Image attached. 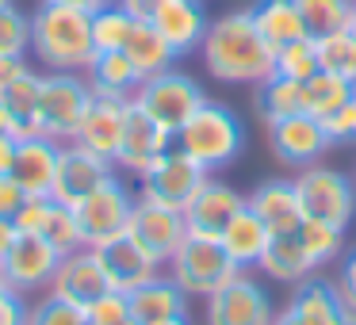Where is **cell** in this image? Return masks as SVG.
Masks as SVG:
<instances>
[{
    "label": "cell",
    "mask_w": 356,
    "mask_h": 325,
    "mask_svg": "<svg viewBox=\"0 0 356 325\" xmlns=\"http://www.w3.org/2000/svg\"><path fill=\"white\" fill-rule=\"evenodd\" d=\"M207 176L211 172L203 169L200 161H192L184 149H177V142H172L169 153H161L138 176V199L161 203V207H172V210H184Z\"/></svg>",
    "instance_id": "9c48e42d"
},
{
    "label": "cell",
    "mask_w": 356,
    "mask_h": 325,
    "mask_svg": "<svg viewBox=\"0 0 356 325\" xmlns=\"http://www.w3.org/2000/svg\"><path fill=\"white\" fill-rule=\"evenodd\" d=\"M348 100H353V85L333 77V73H325V69H318L310 81H302V108L314 119H330Z\"/></svg>",
    "instance_id": "1f68e13d"
},
{
    "label": "cell",
    "mask_w": 356,
    "mask_h": 325,
    "mask_svg": "<svg viewBox=\"0 0 356 325\" xmlns=\"http://www.w3.org/2000/svg\"><path fill=\"white\" fill-rule=\"evenodd\" d=\"M123 54L131 58V65L142 73V81L154 77V73H165L172 69V62H177V54H172V47L161 39V35L154 31V24H149L146 16H138V24H134L131 39H127Z\"/></svg>",
    "instance_id": "f546056e"
},
{
    "label": "cell",
    "mask_w": 356,
    "mask_h": 325,
    "mask_svg": "<svg viewBox=\"0 0 356 325\" xmlns=\"http://www.w3.org/2000/svg\"><path fill=\"white\" fill-rule=\"evenodd\" d=\"M27 325H88L85 322V310L73 306V302L58 299V294H42L27 306Z\"/></svg>",
    "instance_id": "ab89813d"
},
{
    "label": "cell",
    "mask_w": 356,
    "mask_h": 325,
    "mask_svg": "<svg viewBox=\"0 0 356 325\" xmlns=\"http://www.w3.org/2000/svg\"><path fill=\"white\" fill-rule=\"evenodd\" d=\"M318 42V65H322L325 73H333V77L348 81L353 85L356 81V35L348 31H333V35H322Z\"/></svg>",
    "instance_id": "d590c367"
},
{
    "label": "cell",
    "mask_w": 356,
    "mask_h": 325,
    "mask_svg": "<svg viewBox=\"0 0 356 325\" xmlns=\"http://www.w3.org/2000/svg\"><path fill=\"white\" fill-rule=\"evenodd\" d=\"M58 157H62V146L42 138V134L19 138L12 180H16L27 195H50L54 192V176H58Z\"/></svg>",
    "instance_id": "44dd1931"
},
{
    "label": "cell",
    "mask_w": 356,
    "mask_h": 325,
    "mask_svg": "<svg viewBox=\"0 0 356 325\" xmlns=\"http://www.w3.org/2000/svg\"><path fill=\"white\" fill-rule=\"evenodd\" d=\"M104 291H111L108 276H104L100 260H96L92 249H77V253L62 256V264H58L54 272V283H50V294H58V299L73 302V306L85 310L88 302H96Z\"/></svg>",
    "instance_id": "ffe728a7"
},
{
    "label": "cell",
    "mask_w": 356,
    "mask_h": 325,
    "mask_svg": "<svg viewBox=\"0 0 356 325\" xmlns=\"http://www.w3.org/2000/svg\"><path fill=\"white\" fill-rule=\"evenodd\" d=\"M245 203L272 233H295L302 226V207H299L295 180H284V176L264 180V184H257L245 195Z\"/></svg>",
    "instance_id": "7402d4cb"
},
{
    "label": "cell",
    "mask_w": 356,
    "mask_h": 325,
    "mask_svg": "<svg viewBox=\"0 0 356 325\" xmlns=\"http://www.w3.org/2000/svg\"><path fill=\"white\" fill-rule=\"evenodd\" d=\"M169 149H172V134L165 131L161 123H154V119L131 100L127 123H123V138H119V149H115V169L131 172V176H142V172H146L161 153H169Z\"/></svg>",
    "instance_id": "5bb4252c"
},
{
    "label": "cell",
    "mask_w": 356,
    "mask_h": 325,
    "mask_svg": "<svg viewBox=\"0 0 356 325\" xmlns=\"http://www.w3.org/2000/svg\"><path fill=\"white\" fill-rule=\"evenodd\" d=\"M39 81H42V73L27 69L24 77L12 81V85L0 92V103L8 111V123H12V134H16V138L39 134Z\"/></svg>",
    "instance_id": "f1b7e54d"
},
{
    "label": "cell",
    "mask_w": 356,
    "mask_h": 325,
    "mask_svg": "<svg viewBox=\"0 0 356 325\" xmlns=\"http://www.w3.org/2000/svg\"><path fill=\"white\" fill-rule=\"evenodd\" d=\"M31 54L47 73H88L96 58L92 12L42 0L31 12Z\"/></svg>",
    "instance_id": "7a4b0ae2"
},
{
    "label": "cell",
    "mask_w": 356,
    "mask_h": 325,
    "mask_svg": "<svg viewBox=\"0 0 356 325\" xmlns=\"http://www.w3.org/2000/svg\"><path fill=\"white\" fill-rule=\"evenodd\" d=\"M345 325H356V317H353V314H348V322H345Z\"/></svg>",
    "instance_id": "6f0895ef"
},
{
    "label": "cell",
    "mask_w": 356,
    "mask_h": 325,
    "mask_svg": "<svg viewBox=\"0 0 356 325\" xmlns=\"http://www.w3.org/2000/svg\"><path fill=\"white\" fill-rule=\"evenodd\" d=\"M249 16H253L261 39L272 50H284L299 39H310L307 24H302L299 8H295V0H257L253 8H249Z\"/></svg>",
    "instance_id": "4316f807"
},
{
    "label": "cell",
    "mask_w": 356,
    "mask_h": 325,
    "mask_svg": "<svg viewBox=\"0 0 356 325\" xmlns=\"http://www.w3.org/2000/svg\"><path fill=\"white\" fill-rule=\"evenodd\" d=\"M134 103L146 111L154 123H161L165 131L177 138V131L195 115V111L207 103V92L200 88V81L188 77L180 69H165V73H154L138 85L134 92Z\"/></svg>",
    "instance_id": "8992f818"
},
{
    "label": "cell",
    "mask_w": 356,
    "mask_h": 325,
    "mask_svg": "<svg viewBox=\"0 0 356 325\" xmlns=\"http://www.w3.org/2000/svg\"><path fill=\"white\" fill-rule=\"evenodd\" d=\"M127 299H131V317H138L142 325H154V322L172 317V314H188V294L169 272L146 279V283L134 287Z\"/></svg>",
    "instance_id": "cb8c5ba5"
},
{
    "label": "cell",
    "mask_w": 356,
    "mask_h": 325,
    "mask_svg": "<svg viewBox=\"0 0 356 325\" xmlns=\"http://www.w3.org/2000/svg\"><path fill=\"white\" fill-rule=\"evenodd\" d=\"M203 306V322L207 325H272L276 322V302H272L268 287L253 279L249 272H238L226 287L207 294Z\"/></svg>",
    "instance_id": "30bf717a"
},
{
    "label": "cell",
    "mask_w": 356,
    "mask_h": 325,
    "mask_svg": "<svg viewBox=\"0 0 356 325\" xmlns=\"http://www.w3.org/2000/svg\"><path fill=\"white\" fill-rule=\"evenodd\" d=\"M119 4H123L127 12H134V16H146V12H149V4H154V0H119Z\"/></svg>",
    "instance_id": "f907efd6"
},
{
    "label": "cell",
    "mask_w": 356,
    "mask_h": 325,
    "mask_svg": "<svg viewBox=\"0 0 356 325\" xmlns=\"http://www.w3.org/2000/svg\"><path fill=\"white\" fill-rule=\"evenodd\" d=\"M353 96H356V81H353Z\"/></svg>",
    "instance_id": "94428289"
},
{
    "label": "cell",
    "mask_w": 356,
    "mask_h": 325,
    "mask_svg": "<svg viewBox=\"0 0 356 325\" xmlns=\"http://www.w3.org/2000/svg\"><path fill=\"white\" fill-rule=\"evenodd\" d=\"M0 134H12V123H8V111H4V103H0Z\"/></svg>",
    "instance_id": "db71d44e"
},
{
    "label": "cell",
    "mask_w": 356,
    "mask_h": 325,
    "mask_svg": "<svg viewBox=\"0 0 356 325\" xmlns=\"http://www.w3.org/2000/svg\"><path fill=\"white\" fill-rule=\"evenodd\" d=\"M127 108H131V100H115V96H96L92 92V103H88L73 142L115 165V149H119V138H123Z\"/></svg>",
    "instance_id": "d6986e66"
},
{
    "label": "cell",
    "mask_w": 356,
    "mask_h": 325,
    "mask_svg": "<svg viewBox=\"0 0 356 325\" xmlns=\"http://www.w3.org/2000/svg\"><path fill=\"white\" fill-rule=\"evenodd\" d=\"M92 103L85 73H42L39 81V134L58 146L77 138V126Z\"/></svg>",
    "instance_id": "277c9868"
},
{
    "label": "cell",
    "mask_w": 356,
    "mask_h": 325,
    "mask_svg": "<svg viewBox=\"0 0 356 325\" xmlns=\"http://www.w3.org/2000/svg\"><path fill=\"white\" fill-rule=\"evenodd\" d=\"M92 253H96V260H100L104 276H108L111 291H123V294H131L134 287H142L146 279L161 276V268H165V264L154 260L131 233H119V238L104 241Z\"/></svg>",
    "instance_id": "e0dca14e"
},
{
    "label": "cell",
    "mask_w": 356,
    "mask_h": 325,
    "mask_svg": "<svg viewBox=\"0 0 356 325\" xmlns=\"http://www.w3.org/2000/svg\"><path fill=\"white\" fill-rule=\"evenodd\" d=\"M4 4H12V0H0V8H4Z\"/></svg>",
    "instance_id": "91938a15"
},
{
    "label": "cell",
    "mask_w": 356,
    "mask_h": 325,
    "mask_svg": "<svg viewBox=\"0 0 356 325\" xmlns=\"http://www.w3.org/2000/svg\"><path fill=\"white\" fill-rule=\"evenodd\" d=\"M325 123V134L333 138V146H341V142H356V96L348 103H341L337 111H333L330 119H322Z\"/></svg>",
    "instance_id": "b9f144b4"
},
{
    "label": "cell",
    "mask_w": 356,
    "mask_h": 325,
    "mask_svg": "<svg viewBox=\"0 0 356 325\" xmlns=\"http://www.w3.org/2000/svg\"><path fill=\"white\" fill-rule=\"evenodd\" d=\"M241 207H245V195L238 188H230L226 180L207 176L203 188L192 195V203L184 207L188 233H195V238H222V230L230 226V218Z\"/></svg>",
    "instance_id": "ac0fdd59"
},
{
    "label": "cell",
    "mask_w": 356,
    "mask_h": 325,
    "mask_svg": "<svg viewBox=\"0 0 356 325\" xmlns=\"http://www.w3.org/2000/svg\"><path fill=\"white\" fill-rule=\"evenodd\" d=\"M146 19L172 47L177 58L200 50L203 35H207V27H211V16H207V8H203V0H154Z\"/></svg>",
    "instance_id": "9a60e30c"
},
{
    "label": "cell",
    "mask_w": 356,
    "mask_h": 325,
    "mask_svg": "<svg viewBox=\"0 0 356 325\" xmlns=\"http://www.w3.org/2000/svg\"><path fill=\"white\" fill-rule=\"evenodd\" d=\"M85 77H88L96 96H115V100H134V92L142 85V73L131 65V58L123 50H104V54H96Z\"/></svg>",
    "instance_id": "83f0119b"
},
{
    "label": "cell",
    "mask_w": 356,
    "mask_h": 325,
    "mask_svg": "<svg viewBox=\"0 0 356 325\" xmlns=\"http://www.w3.org/2000/svg\"><path fill=\"white\" fill-rule=\"evenodd\" d=\"M123 325H142V322H138V317H127V322H123Z\"/></svg>",
    "instance_id": "9f6ffc18"
},
{
    "label": "cell",
    "mask_w": 356,
    "mask_h": 325,
    "mask_svg": "<svg viewBox=\"0 0 356 325\" xmlns=\"http://www.w3.org/2000/svg\"><path fill=\"white\" fill-rule=\"evenodd\" d=\"M257 111H261L264 123H276V119H287V115H299L302 108V85L299 81H287L280 73H272L268 81L257 85Z\"/></svg>",
    "instance_id": "4dcf8cb0"
},
{
    "label": "cell",
    "mask_w": 356,
    "mask_h": 325,
    "mask_svg": "<svg viewBox=\"0 0 356 325\" xmlns=\"http://www.w3.org/2000/svg\"><path fill=\"white\" fill-rule=\"evenodd\" d=\"M318 69H322V65H318V42L314 39H299V42H291V47L276 50V73L280 77L302 85V81H310Z\"/></svg>",
    "instance_id": "74e56055"
},
{
    "label": "cell",
    "mask_w": 356,
    "mask_h": 325,
    "mask_svg": "<svg viewBox=\"0 0 356 325\" xmlns=\"http://www.w3.org/2000/svg\"><path fill=\"white\" fill-rule=\"evenodd\" d=\"M257 268L272 279V283H287V287H299L302 279L314 276V264H310L307 249H302L299 233H272L268 249H264L261 264Z\"/></svg>",
    "instance_id": "d4e9b609"
},
{
    "label": "cell",
    "mask_w": 356,
    "mask_h": 325,
    "mask_svg": "<svg viewBox=\"0 0 356 325\" xmlns=\"http://www.w3.org/2000/svg\"><path fill=\"white\" fill-rule=\"evenodd\" d=\"M0 325H27V299L12 287L0 291Z\"/></svg>",
    "instance_id": "ee69618b"
},
{
    "label": "cell",
    "mask_w": 356,
    "mask_h": 325,
    "mask_svg": "<svg viewBox=\"0 0 356 325\" xmlns=\"http://www.w3.org/2000/svg\"><path fill=\"white\" fill-rule=\"evenodd\" d=\"M39 238H47L62 256H70V253H77V249H85V238H81V226H77V215H73V207H65V203H58V199H54V210H50V218H47V226H42Z\"/></svg>",
    "instance_id": "8d00e7d4"
},
{
    "label": "cell",
    "mask_w": 356,
    "mask_h": 325,
    "mask_svg": "<svg viewBox=\"0 0 356 325\" xmlns=\"http://www.w3.org/2000/svg\"><path fill=\"white\" fill-rule=\"evenodd\" d=\"M302 24H307L310 39H322V35L345 31L348 16H353V0H295Z\"/></svg>",
    "instance_id": "e575fe53"
},
{
    "label": "cell",
    "mask_w": 356,
    "mask_h": 325,
    "mask_svg": "<svg viewBox=\"0 0 356 325\" xmlns=\"http://www.w3.org/2000/svg\"><path fill=\"white\" fill-rule=\"evenodd\" d=\"M134 203H138V195L123 184V176H119V172H111V176L104 180V184L96 188L88 199H81L77 207H73L85 245L96 249V245H104V241L127 233V222H131Z\"/></svg>",
    "instance_id": "ba28073f"
},
{
    "label": "cell",
    "mask_w": 356,
    "mask_h": 325,
    "mask_svg": "<svg viewBox=\"0 0 356 325\" xmlns=\"http://www.w3.org/2000/svg\"><path fill=\"white\" fill-rule=\"evenodd\" d=\"M0 54H31V16L16 4L0 8Z\"/></svg>",
    "instance_id": "f35d334b"
},
{
    "label": "cell",
    "mask_w": 356,
    "mask_h": 325,
    "mask_svg": "<svg viewBox=\"0 0 356 325\" xmlns=\"http://www.w3.org/2000/svg\"><path fill=\"white\" fill-rule=\"evenodd\" d=\"M131 317V299L123 291H104L96 302L85 306V322L88 325H123Z\"/></svg>",
    "instance_id": "60d3db41"
},
{
    "label": "cell",
    "mask_w": 356,
    "mask_h": 325,
    "mask_svg": "<svg viewBox=\"0 0 356 325\" xmlns=\"http://www.w3.org/2000/svg\"><path fill=\"white\" fill-rule=\"evenodd\" d=\"M172 142H177V149H184L192 161H200L207 172H218V169L238 161V153L245 149V126H241L238 111H230L226 103L207 100L184 126H180Z\"/></svg>",
    "instance_id": "3957f363"
},
{
    "label": "cell",
    "mask_w": 356,
    "mask_h": 325,
    "mask_svg": "<svg viewBox=\"0 0 356 325\" xmlns=\"http://www.w3.org/2000/svg\"><path fill=\"white\" fill-rule=\"evenodd\" d=\"M16 238H19L16 222H12V218H0V260L8 256V249L16 245Z\"/></svg>",
    "instance_id": "c3c4849f"
},
{
    "label": "cell",
    "mask_w": 356,
    "mask_h": 325,
    "mask_svg": "<svg viewBox=\"0 0 356 325\" xmlns=\"http://www.w3.org/2000/svg\"><path fill=\"white\" fill-rule=\"evenodd\" d=\"M291 180L299 192L302 218H318V222L348 230V222L356 218V184L345 172L325 169V165H307Z\"/></svg>",
    "instance_id": "52a82bcc"
},
{
    "label": "cell",
    "mask_w": 356,
    "mask_h": 325,
    "mask_svg": "<svg viewBox=\"0 0 356 325\" xmlns=\"http://www.w3.org/2000/svg\"><path fill=\"white\" fill-rule=\"evenodd\" d=\"M154 325H192V317H188V314H172V317H161V322H154Z\"/></svg>",
    "instance_id": "f5cc1de1"
},
{
    "label": "cell",
    "mask_w": 356,
    "mask_h": 325,
    "mask_svg": "<svg viewBox=\"0 0 356 325\" xmlns=\"http://www.w3.org/2000/svg\"><path fill=\"white\" fill-rule=\"evenodd\" d=\"M200 54L203 69L222 85H261L276 73V50L261 39L249 8L211 19Z\"/></svg>",
    "instance_id": "6da1fadb"
},
{
    "label": "cell",
    "mask_w": 356,
    "mask_h": 325,
    "mask_svg": "<svg viewBox=\"0 0 356 325\" xmlns=\"http://www.w3.org/2000/svg\"><path fill=\"white\" fill-rule=\"evenodd\" d=\"M115 172V165L96 157L92 149L77 146V142H65L62 146V157H58V176H54V199L65 203V207H77L81 199L96 192L104 180Z\"/></svg>",
    "instance_id": "2e32d148"
},
{
    "label": "cell",
    "mask_w": 356,
    "mask_h": 325,
    "mask_svg": "<svg viewBox=\"0 0 356 325\" xmlns=\"http://www.w3.org/2000/svg\"><path fill=\"white\" fill-rule=\"evenodd\" d=\"M272 325H307V322H299V317L284 306V310H276V322H272Z\"/></svg>",
    "instance_id": "816d5d0a"
},
{
    "label": "cell",
    "mask_w": 356,
    "mask_h": 325,
    "mask_svg": "<svg viewBox=\"0 0 356 325\" xmlns=\"http://www.w3.org/2000/svg\"><path fill=\"white\" fill-rule=\"evenodd\" d=\"M127 233L146 249L154 260L169 264V256L184 245L188 238V222H184V210H172L161 207V203H149L138 199L131 210V222H127Z\"/></svg>",
    "instance_id": "4fadbf2b"
},
{
    "label": "cell",
    "mask_w": 356,
    "mask_h": 325,
    "mask_svg": "<svg viewBox=\"0 0 356 325\" xmlns=\"http://www.w3.org/2000/svg\"><path fill=\"white\" fill-rule=\"evenodd\" d=\"M134 24H138V16L134 12H127L119 0H111V4H104L100 12H92V42H96V54H104V50H123L127 39H131Z\"/></svg>",
    "instance_id": "d6a6232c"
},
{
    "label": "cell",
    "mask_w": 356,
    "mask_h": 325,
    "mask_svg": "<svg viewBox=\"0 0 356 325\" xmlns=\"http://www.w3.org/2000/svg\"><path fill=\"white\" fill-rule=\"evenodd\" d=\"M287 310L307 325H345L348 322V310H345V302H341L337 283H333V279H322L318 272L295 287V294L287 299Z\"/></svg>",
    "instance_id": "603a6c76"
},
{
    "label": "cell",
    "mask_w": 356,
    "mask_h": 325,
    "mask_svg": "<svg viewBox=\"0 0 356 325\" xmlns=\"http://www.w3.org/2000/svg\"><path fill=\"white\" fill-rule=\"evenodd\" d=\"M268 146L276 153L280 165H291V169H307V165H318L322 153L333 146V138L325 134V123L307 111L299 115H287L268 123Z\"/></svg>",
    "instance_id": "7c38bea8"
},
{
    "label": "cell",
    "mask_w": 356,
    "mask_h": 325,
    "mask_svg": "<svg viewBox=\"0 0 356 325\" xmlns=\"http://www.w3.org/2000/svg\"><path fill=\"white\" fill-rule=\"evenodd\" d=\"M218 241H222V249L230 253V260L238 264L241 272H249V268L261 264L264 249H268V241H272V230L249 210V203H245V207L230 218V226L222 230Z\"/></svg>",
    "instance_id": "484cf974"
},
{
    "label": "cell",
    "mask_w": 356,
    "mask_h": 325,
    "mask_svg": "<svg viewBox=\"0 0 356 325\" xmlns=\"http://www.w3.org/2000/svg\"><path fill=\"white\" fill-rule=\"evenodd\" d=\"M24 199H27V192L12 180V172H0V218H16Z\"/></svg>",
    "instance_id": "f6af8a7d"
},
{
    "label": "cell",
    "mask_w": 356,
    "mask_h": 325,
    "mask_svg": "<svg viewBox=\"0 0 356 325\" xmlns=\"http://www.w3.org/2000/svg\"><path fill=\"white\" fill-rule=\"evenodd\" d=\"M54 4H70V8H81V12H100L111 0H54Z\"/></svg>",
    "instance_id": "681fc988"
},
{
    "label": "cell",
    "mask_w": 356,
    "mask_h": 325,
    "mask_svg": "<svg viewBox=\"0 0 356 325\" xmlns=\"http://www.w3.org/2000/svg\"><path fill=\"white\" fill-rule=\"evenodd\" d=\"M295 233H299V241H302V249H307L314 268H325L337 256H345V230L341 226L318 222V218H302V226Z\"/></svg>",
    "instance_id": "836d02e7"
},
{
    "label": "cell",
    "mask_w": 356,
    "mask_h": 325,
    "mask_svg": "<svg viewBox=\"0 0 356 325\" xmlns=\"http://www.w3.org/2000/svg\"><path fill=\"white\" fill-rule=\"evenodd\" d=\"M62 264V253L39 233H19L8 256L0 260V276L16 294H42L54 283V272Z\"/></svg>",
    "instance_id": "8fae6325"
},
{
    "label": "cell",
    "mask_w": 356,
    "mask_h": 325,
    "mask_svg": "<svg viewBox=\"0 0 356 325\" xmlns=\"http://www.w3.org/2000/svg\"><path fill=\"white\" fill-rule=\"evenodd\" d=\"M4 287H8V283H4V276H0V291H4Z\"/></svg>",
    "instance_id": "680465c9"
},
{
    "label": "cell",
    "mask_w": 356,
    "mask_h": 325,
    "mask_svg": "<svg viewBox=\"0 0 356 325\" xmlns=\"http://www.w3.org/2000/svg\"><path fill=\"white\" fill-rule=\"evenodd\" d=\"M348 31L356 35V0H353V16H348Z\"/></svg>",
    "instance_id": "11a10c76"
},
{
    "label": "cell",
    "mask_w": 356,
    "mask_h": 325,
    "mask_svg": "<svg viewBox=\"0 0 356 325\" xmlns=\"http://www.w3.org/2000/svg\"><path fill=\"white\" fill-rule=\"evenodd\" d=\"M16 146H19L16 134H0V172H12V165H16Z\"/></svg>",
    "instance_id": "7dc6e473"
},
{
    "label": "cell",
    "mask_w": 356,
    "mask_h": 325,
    "mask_svg": "<svg viewBox=\"0 0 356 325\" xmlns=\"http://www.w3.org/2000/svg\"><path fill=\"white\" fill-rule=\"evenodd\" d=\"M337 291H341V302H345V310L356 317V249L353 253H345V260H341V272H337Z\"/></svg>",
    "instance_id": "7bdbcfd3"
},
{
    "label": "cell",
    "mask_w": 356,
    "mask_h": 325,
    "mask_svg": "<svg viewBox=\"0 0 356 325\" xmlns=\"http://www.w3.org/2000/svg\"><path fill=\"white\" fill-rule=\"evenodd\" d=\"M165 268H169V276L184 287L188 299H192V294L207 299V294H215L218 287H226L241 272L238 264L230 260V253L222 249V241L218 238H195V233H188L184 245L169 256Z\"/></svg>",
    "instance_id": "5b68a950"
},
{
    "label": "cell",
    "mask_w": 356,
    "mask_h": 325,
    "mask_svg": "<svg viewBox=\"0 0 356 325\" xmlns=\"http://www.w3.org/2000/svg\"><path fill=\"white\" fill-rule=\"evenodd\" d=\"M27 69H31V62H27L24 54H0V92H4L12 81L24 77Z\"/></svg>",
    "instance_id": "bcb514c9"
}]
</instances>
